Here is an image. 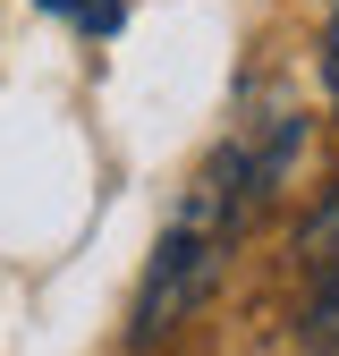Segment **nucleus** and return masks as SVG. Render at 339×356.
Returning <instances> with one entry per match:
<instances>
[{
    "label": "nucleus",
    "instance_id": "obj_1",
    "mask_svg": "<svg viewBox=\"0 0 339 356\" xmlns=\"http://www.w3.org/2000/svg\"><path fill=\"white\" fill-rule=\"evenodd\" d=\"M306 263H322V272L339 263V187H331V204L306 220Z\"/></svg>",
    "mask_w": 339,
    "mask_h": 356
},
{
    "label": "nucleus",
    "instance_id": "obj_2",
    "mask_svg": "<svg viewBox=\"0 0 339 356\" xmlns=\"http://www.w3.org/2000/svg\"><path fill=\"white\" fill-rule=\"evenodd\" d=\"M34 9H51V17H68L85 34H110L119 26V0H34Z\"/></svg>",
    "mask_w": 339,
    "mask_h": 356
},
{
    "label": "nucleus",
    "instance_id": "obj_3",
    "mask_svg": "<svg viewBox=\"0 0 339 356\" xmlns=\"http://www.w3.org/2000/svg\"><path fill=\"white\" fill-rule=\"evenodd\" d=\"M306 331H314V339H339V263H331V272H322V289H314Z\"/></svg>",
    "mask_w": 339,
    "mask_h": 356
},
{
    "label": "nucleus",
    "instance_id": "obj_4",
    "mask_svg": "<svg viewBox=\"0 0 339 356\" xmlns=\"http://www.w3.org/2000/svg\"><path fill=\"white\" fill-rule=\"evenodd\" d=\"M322 85H331V102H339V17H331V34H322Z\"/></svg>",
    "mask_w": 339,
    "mask_h": 356
}]
</instances>
